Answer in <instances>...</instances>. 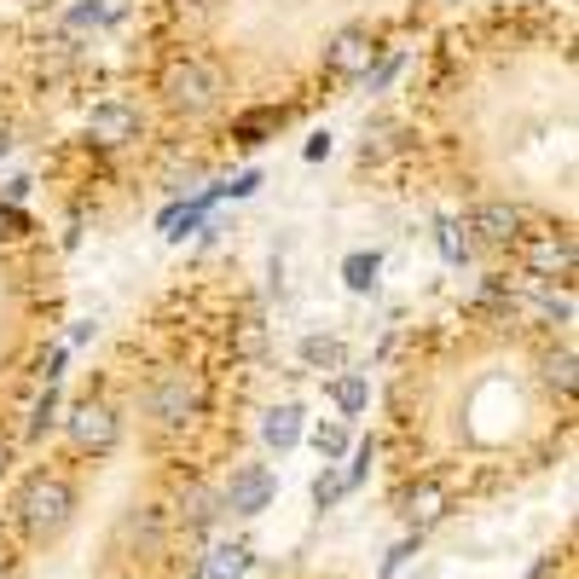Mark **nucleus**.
Instances as JSON below:
<instances>
[{
    "mask_svg": "<svg viewBox=\"0 0 579 579\" xmlns=\"http://www.w3.org/2000/svg\"><path fill=\"white\" fill-rule=\"evenodd\" d=\"M59 371H64V348H53V354H46V383H59Z\"/></svg>",
    "mask_w": 579,
    "mask_h": 579,
    "instance_id": "nucleus-32",
    "label": "nucleus"
},
{
    "mask_svg": "<svg viewBox=\"0 0 579 579\" xmlns=\"http://www.w3.org/2000/svg\"><path fill=\"white\" fill-rule=\"evenodd\" d=\"M371 75V93H383L389 82H394V75H400V59H383V64H376V70H365Z\"/></svg>",
    "mask_w": 579,
    "mask_h": 579,
    "instance_id": "nucleus-30",
    "label": "nucleus"
},
{
    "mask_svg": "<svg viewBox=\"0 0 579 579\" xmlns=\"http://www.w3.org/2000/svg\"><path fill=\"white\" fill-rule=\"evenodd\" d=\"M0 579H18V573H12V568H7V557H0Z\"/></svg>",
    "mask_w": 579,
    "mask_h": 579,
    "instance_id": "nucleus-36",
    "label": "nucleus"
},
{
    "mask_svg": "<svg viewBox=\"0 0 579 579\" xmlns=\"http://www.w3.org/2000/svg\"><path fill=\"white\" fill-rule=\"evenodd\" d=\"M417 557V534H406V539H400L394 550H389V557H383V579H394V573H406V562Z\"/></svg>",
    "mask_w": 579,
    "mask_h": 579,
    "instance_id": "nucleus-25",
    "label": "nucleus"
},
{
    "mask_svg": "<svg viewBox=\"0 0 579 579\" xmlns=\"http://www.w3.org/2000/svg\"><path fill=\"white\" fill-rule=\"evenodd\" d=\"M0 557H7V527H0Z\"/></svg>",
    "mask_w": 579,
    "mask_h": 579,
    "instance_id": "nucleus-38",
    "label": "nucleus"
},
{
    "mask_svg": "<svg viewBox=\"0 0 579 579\" xmlns=\"http://www.w3.org/2000/svg\"><path fill=\"white\" fill-rule=\"evenodd\" d=\"M331 400H337V412H342V417H360V412H365V400H371L365 376H360V371H342L337 383H331Z\"/></svg>",
    "mask_w": 579,
    "mask_h": 579,
    "instance_id": "nucleus-17",
    "label": "nucleus"
},
{
    "mask_svg": "<svg viewBox=\"0 0 579 579\" xmlns=\"http://www.w3.org/2000/svg\"><path fill=\"white\" fill-rule=\"evenodd\" d=\"M18 527L30 539H59L64 527H70V516H75V493H70V482L64 475H46V469H35L30 482L18 487Z\"/></svg>",
    "mask_w": 579,
    "mask_h": 579,
    "instance_id": "nucleus-1",
    "label": "nucleus"
},
{
    "mask_svg": "<svg viewBox=\"0 0 579 579\" xmlns=\"http://www.w3.org/2000/svg\"><path fill=\"white\" fill-rule=\"evenodd\" d=\"M464 232H475L482 244H510V238H521V209L516 204H482V209H469Z\"/></svg>",
    "mask_w": 579,
    "mask_h": 579,
    "instance_id": "nucleus-9",
    "label": "nucleus"
},
{
    "mask_svg": "<svg viewBox=\"0 0 579 579\" xmlns=\"http://www.w3.org/2000/svg\"><path fill=\"white\" fill-rule=\"evenodd\" d=\"M545 376H550V389H557V394H573V383H579V360H573V348H557V354L545 360Z\"/></svg>",
    "mask_w": 579,
    "mask_h": 579,
    "instance_id": "nucleus-18",
    "label": "nucleus"
},
{
    "mask_svg": "<svg viewBox=\"0 0 579 579\" xmlns=\"http://www.w3.org/2000/svg\"><path fill=\"white\" fill-rule=\"evenodd\" d=\"M376 272H383L376 249H354V256L342 261V285L354 290V296H371V290H376Z\"/></svg>",
    "mask_w": 579,
    "mask_h": 579,
    "instance_id": "nucleus-15",
    "label": "nucleus"
},
{
    "mask_svg": "<svg viewBox=\"0 0 579 579\" xmlns=\"http://www.w3.org/2000/svg\"><path fill=\"white\" fill-rule=\"evenodd\" d=\"M539 313H545L550 324H568V319H573V301H568V296H545Z\"/></svg>",
    "mask_w": 579,
    "mask_h": 579,
    "instance_id": "nucleus-29",
    "label": "nucleus"
},
{
    "mask_svg": "<svg viewBox=\"0 0 579 579\" xmlns=\"http://www.w3.org/2000/svg\"><path fill=\"white\" fill-rule=\"evenodd\" d=\"M220 192H226V197H249V192H261V168H244L238 180H226Z\"/></svg>",
    "mask_w": 579,
    "mask_h": 579,
    "instance_id": "nucleus-28",
    "label": "nucleus"
},
{
    "mask_svg": "<svg viewBox=\"0 0 579 579\" xmlns=\"http://www.w3.org/2000/svg\"><path fill=\"white\" fill-rule=\"evenodd\" d=\"M313 446H319L324 464H337L342 452H348V430H342V423H319V430H313Z\"/></svg>",
    "mask_w": 579,
    "mask_h": 579,
    "instance_id": "nucleus-19",
    "label": "nucleus"
},
{
    "mask_svg": "<svg viewBox=\"0 0 579 579\" xmlns=\"http://www.w3.org/2000/svg\"><path fill=\"white\" fill-rule=\"evenodd\" d=\"M521 261L534 279H573V238L568 232H545L521 244Z\"/></svg>",
    "mask_w": 579,
    "mask_h": 579,
    "instance_id": "nucleus-7",
    "label": "nucleus"
},
{
    "mask_svg": "<svg viewBox=\"0 0 579 579\" xmlns=\"http://www.w3.org/2000/svg\"><path fill=\"white\" fill-rule=\"evenodd\" d=\"M249 562H256V557H249V545H215L209 550V562H204V579H244L249 573Z\"/></svg>",
    "mask_w": 579,
    "mask_h": 579,
    "instance_id": "nucleus-13",
    "label": "nucleus"
},
{
    "mask_svg": "<svg viewBox=\"0 0 579 579\" xmlns=\"http://www.w3.org/2000/svg\"><path fill=\"white\" fill-rule=\"evenodd\" d=\"M376 53H383V46H376V35L365 30V23H348V30H337V41L324 46V70H331L337 82H354V75L371 70Z\"/></svg>",
    "mask_w": 579,
    "mask_h": 579,
    "instance_id": "nucleus-3",
    "label": "nucleus"
},
{
    "mask_svg": "<svg viewBox=\"0 0 579 579\" xmlns=\"http://www.w3.org/2000/svg\"><path fill=\"white\" fill-rule=\"evenodd\" d=\"M261 348H267V324H261V319H244V324H238V354L256 360Z\"/></svg>",
    "mask_w": 579,
    "mask_h": 579,
    "instance_id": "nucleus-24",
    "label": "nucleus"
},
{
    "mask_svg": "<svg viewBox=\"0 0 579 579\" xmlns=\"http://www.w3.org/2000/svg\"><path fill=\"white\" fill-rule=\"evenodd\" d=\"M220 93H226V82H220V70L209 59H180V64H168V75H163V99H168V111H180V116L215 111Z\"/></svg>",
    "mask_w": 579,
    "mask_h": 579,
    "instance_id": "nucleus-2",
    "label": "nucleus"
},
{
    "mask_svg": "<svg viewBox=\"0 0 579 579\" xmlns=\"http://www.w3.org/2000/svg\"><path fill=\"white\" fill-rule=\"evenodd\" d=\"M272 493H279L272 469H267V464H244V469H232V482H226L220 510H232V516H261V510L272 505Z\"/></svg>",
    "mask_w": 579,
    "mask_h": 579,
    "instance_id": "nucleus-4",
    "label": "nucleus"
},
{
    "mask_svg": "<svg viewBox=\"0 0 579 579\" xmlns=\"http://www.w3.org/2000/svg\"><path fill=\"white\" fill-rule=\"evenodd\" d=\"M324 157H331V134H313L308 139V163H324Z\"/></svg>",
    "mask_w": 579,
    "mask_h": 579,
    "instance_id": "nucleus-31",
    "label": "nucleus"
},
{
    "mask_svg": "<svg viewBox=\"0 0 579 579\" xmlns=\"http://www.w3.org/2000/svg\"><path fill=\"white\" fill-rule=\"evenodd\" d=\"M64 430H70V441L82 452H111L116 435H122V423H116V412L105 406V400H82V406L64 417Z\"/></svg>",
    "mask_w": 579,
    "mask_h": 579,
    "instance_id": "nucleus-5",
    "label": "nucleus"
},
{
    "mask_svg": "<svg viewBox=\"0 0 579 579\" xmlns=\"http://www.w3.org/2000/svg\"><path fill=\"white\" fill-rule=\"evenodd\" d=\"M105 18H111L105 0H82V7L70 12V30H87V23H105Z\"/></svg>",
    "mask_w": 579,
    "mask_h": 579,
    "instance_id": "nucleus-26",
    "label": "nucleus"
},
{
    "mask_svg": "<svg viewBox=\"0 0 579 579\" xmlns=\"http://www.w3.org/2000/svg\"><path fill=\"white\" fill-rule=\"evenodd\" d=\"M342 360H348V348L337 342V337H301V365L308 371H342Z\"/></svg>",
    "mask_w": 579,
    "mask_h": 579,
    "instance_id": "nucleus-14",
    "label": "nucleus"
},
{
    "mask_svg": "<svg viewBox=\"0 0 579 579\" xmlns=\"http://www.w3.org/2000/svg\"><path fill=\"white\" fill-rule=\"evenodd\" d=\"M342 493H348V487H342V475H337V469H319V475H313V505H319V510H331Z\"/></svg>",
    "mask_w": 579,
    "mask_h": 579,
    "instance_id": "nucleus-23",
    "label": "nucleus"
},
{
    "mask_svg": "<svg viewBox=\"0 0 579 579\" xmlns=\"http://www.w3.org/2000/svg\"><path fill=\"white\" fill-rule=\"evenodd\" d=\"M446 7H452V0H446Z\"/></svg>",
    "mask_w": 579,
    "mask_h": 579,
    "instance_id": "nucleus-39",
    "label": "nucleus"
},
{
    "mask_svg": "<svg viewBox=\"0 0 579 579\" xmlns=\"http://www.w3.org/2000/svg\"><path fill=\"white\" fill-rule=\"evenodd\" d=\"M371 458H376V446H371V441H360V452H354V469L342 475V487H360L365 475H371Z\"/></svg>",
    "mask_w": 579,
    "mask_h": 579,
    "instance_id": "nucleus-27",
    "label": "nucleus"
},
{
    "mask_svg": "<svg viewBox=\"0 0 579 579\" xmlns=\"http://www.w3.org/2000/svg\"><path fill=\"white\" fill-rule=\"evenodd\" d=\"M151 417L163 423V430H186L197 417V383L186 371H168L157 389H151Z\"/></svg>",
    "mask_w": 579,
    "mask_h": 579,
    "instance_id": "nucleus-6",
    "label": "nucleus"
},
{
    "mask_svg": "<svg viewBox=\"0 0 579 579\" xmlns=\"http://www.w3.org/2000/svg\"><path fill=\"white\" fill-rule=\"evenodd\" d=\"M389 151H400V128H394V122H376V128H365V163L371 157H389Z\"/></svg>",
    "mask_w": 579,
    "mask_h": 579,
    "instance_id": "nucleus-21",
    "label": "nucleus"
},
{
    "mask_svg": "<svg viewBox=\"0 0 579 579\" xmlns=\"http://www.w3.org/2000/svg\"><path fill=\"white\" fill-rule=\"evenodd\" d=\"M0 475H7V441H0Z\"/></svg>",
    "mask_w": 579,
    "mask_h": 579,
    "instance_id": "nucleus-37",
    "label": "nucleus"
},
{
    "mask_svg": "<svg viewBox=\"0 0 579 579\" xmlns=\"http://www.w3.org/2000/svg\"><path fill=\"white\" fill-rule=\"evenodd\" d=\"M215 516H220V498H215V493H192V498H186V527H192V534H204Z\"/></svg>",
    "mask_w": 579,
    "mask_h": 579,
    "instance_id": "nucleus-20",
    "label": "nucleus"
},
{
    "mask_svg": "<svg viewBox=\"0 0 579 579\" xmlns=\"http://www.w3.org/2000/svg\"><path fill=\"white\" fill-rule=\"evenodd\" d=\"M18 226H23V220H18L12 209H0V238H12V232H18Z\"/></svg>",
    "mask_w": 579,
    "mask_h": 579,
    "instance_id": "nucleus-34",
    "label": "nucleus"
},
{
    "mask_svg": "<svg viewBox=\"0 0 579 579\" xmlns=\"http://www.w3.org/2000/svg\"><path fill=\"white\" fill-rule=\"evenodd\" d=\"M53 417H59V389H53V383H46V394L35 400V417H30V435L41 441L46 430H53Z\"/></svg>",
    "mask_w": 579,
    "mask_h": 579,
    "instance_id": "nucleus-22",
    "label": "nucleus"
},
{
    "mask_svg": "<svg viewBox=\"0 0 579 579\" xmlns=\"http://www.w3.org/2000/svg\"><path fill=\"white\" fill-rule=\"evenodd\" d=\"M435 244H441V256H446L452 267H464V261H469V244H475V238L464 232V220L441 215V220H435Z\"/></svg>",
    "mask_w": 579,
    "mask_h": 579,
    "instance_id": "nucleus-16",
    "label": "nucleus"
},
{
    "mask_svg": "<svg viewBox=\"0 0 579 579\" xmlns=\"http://www.w3.org/2000/svg\"><path fill=\"white\" fill-rule=\"evenodd\" d=\"M30 186H35V180H23V174H18V180L7 186V197H12V204H23V197H30Z\"/></svg>",
    "mask_w": 579,
    "mask_h": 579,
    "instance_id": "nucleus-33",
    "label": "nucleus"
},
{
    "mask_svg": "<svg viewBox=\"0 0 579 579\" xmlns=\"http://www.w3.org/2000/svg\"><path fill=\"white\" fill-rule=\"evenodd\" d=\"M279 128H285V111L256 105V111H244V116L232 122V139H238V145H261V139H279Z\"/></svg>",
    "mask_w": 579,
    "mask_h": 579,
    "instance_id": "nucleus-11",
    "label": "nucleus"
},
{
    "mask_svg": "<svg viewBox=\"0 0 579 579\" xmlns=\"http://www.w3.org/2000/svg\"><path fill=\"white\" fill-rule=\"evenodd\" d=\"M7 151H12V128H0V157H7Z\"/></svg>",
    "mask_w": 579,
    "mask_h": 579,
    "instance_id": "nucleus-35",
    "label": "nucleus"
},
{
    "mask_svg": "<svg viewBox=\"0 0 579 579\" xmlns=\"http://www.w3.org/2000/svg\"><path fill=\"white\" fill-rule=\"evenodd\" d=\"M446 505H452V498H446V487H435V482H417V487L400 493V516L412 521V534H423L430 521H441Z\"/></svg>",
    "mask_w": 579,
    "mask_h": 579,
    "instance_id": "nucleus-10",
    "label": "nucleus"
},
{
    "mask_svg": "<svg viewBox=\"0 0 579 579\" xmlns=\"http://www.w3.org/2000/svg\"><path fill=\"white\" fill-rule=\"evenodd\" d=\"M87 134L99 145H128V139H139V111L122 105V99H105V105L87 111Z\"/></svg>",
    "mask_w": 579,
    "mask_h": 579,
    "instance_id": "nucleus-8",
    "label": "nucleus"
},
{
    "mask_svg": "<svg viewBox=\"0 0 579 579\" xmlns=\"http://www.w3.org/2000/svg\"><path fill=\"white\" fill-rule=\"evenodd\" d=\"M261 441H267L272 452H290V446L301 441V406H272V412L261 417Z\"/></svg>",
    "mask_w": 579,
    "mask_h": 579,
    "instance_id": "nucleus-12",
    "label": "nucleus"
}]
</instances>
